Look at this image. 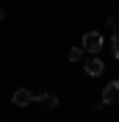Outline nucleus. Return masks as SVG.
Wrapping results in <instances>:
<instances>
[{
  "label": "nucleus",
  "mask_w": 119,
  "mask_h": 122,
  "mask_svg": "<svg viewBox=\"0 0 119 122\" xmlns=\"http://www.w3.org/2000/svg\"><path fill=\"white\" fill-rule=\"evenodd\" d=\"M33 103H39L42 108L53 111V108L58 106V97H55V94H50V92H45V94H36V97H33Z\"/></svg>",
  "instance_id": "nucleus-4"
},
{
  "label": "nucleus",
  "mask_w": 119,
  "mask_h": 122,
  "mask_svg": "<svg viewBox=\"0 0 119 122\" xmlns=\"http://www.w3.org/2000/svg\"><path fill=\"white\" fill-rule=\"evenodd\" d=\"M83 69H86V75H89V78H97V75H103L105 64H103L100 58H86V64H83Z\"/></svg>",
  "instance_id": "nucleus-3"
},
{
  "label": "nucleus",
  "mask_w": 119,
  "mask_h": 122,
  "mask_svg": "<svg viewBox=\"0 0 119 122\" xmlns=\"http://www.w3.org/2000/svg\"><path fill=\"white\" fill-rule=\"evenodd\" d=\"M103 103H105V106L119 103V81H111V83L103 89Z\"/></svg>",
  "instance_id": "nucleus-2"
},
{
  "label": "nucleus",
  "mask_w": 119,
  "mask_h": 122,
  "mask_svg": "<svg viewBox=\"0 0 119 122\" xmlns=\"http://www.w3.org/2000/svg\"><path fill=\"white\" fill-rule=\"evenodd\" d=\"M83 53H100L103 50V36L97 33V30H89L86 36H83Z\"/></svg>",
  "instance_id": "nucleus-1"
},
{
  "label": "nucleus",
  "mask_w": 119,
  "mask_h": 122,
  "mask_svg": "<svg viewBox=\"0 0 119 122\" xmlns=\"http://www.w3.org/2000/svg\"><path fill=\"white\" fill-rule=\"evenodd\" d=\"M83 58V47H72L69 50V61H80Z\"/></svg>",
  "instance_id": "nucleus-7"
},
{
  "label": "nucleus",
  "mask_w": 119,
  "mask_h": 122,
  "mask_svg": "<svg viewBox=\"0 0 119 122\" xmlns=\"http://www.w3.org/2000/svg\"><path fill=\"white\" fill-rule=\"evenodd\" d=\"M3 17H6V11H3V8H0V20H3Z\"/></svg>",
  "instance_id": "nucleus-8"
},
{
  "label": "nucleus",
  "mask_w": 119,
  "mask_h": 122,
  "mask_svg": "<svg viewBox=\"0 0 119 122\" xmlns=\"http://www.w3.org/2000/svg\"><path fill=\"white\" fill-rule=\"evenodd\" d=\"M111 53H114V56L119 58V30H116V33L111 36Z\"/></svg>",
  "instance_id": "nucleus-6"
},
{
  "label": "nucleus",
  "mask_w": 119,
  "mask_h": 122,
  "mask_svg": "<svg viewBox=\"0 0 119 122\" xmlns=\"http://www.w3.org/2000/svg\"><path fill=\"white\" fill-rule=\"evenodd\" d=\"M33 97H36V94H30L28 89H17L14 97H11V103H14V106H28V103H33Z\"/></svg>",
  "instance_id": "nucleus-5"
}]
</instances>
